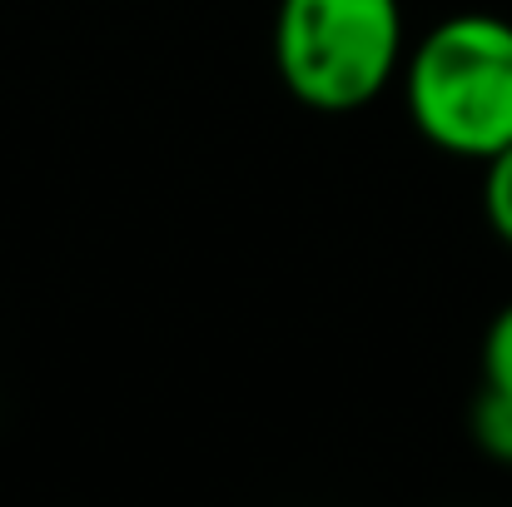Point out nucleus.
Returning a JSON list of instances; mask_svg holds the SVG:
<instances>
[{"label": "nucleus", "instance_id": "5", "mask_svg": "<svg viewBox=\"0 0 512 507\" xmlns=\"http://www.w3.org/2000/svg\"><path fill=\"white\" fill-rule=\"evenodd\" d=\"M483 383L512 393V304L498 309V319L483 334Z\"/></svg>", "mask_w": 512, "mask_h": 507}, {"label": "nucleus", "instance_id": "1", "mask_svg": "<svg viewBox=\"0 0 512 507\" xmlns=\"http://www.w3.org/2000/svg\"><path fill=\"white\" fill-rule=\"evenodd\" d=\"M403 95L418 135L458 160H493L512 145V20L448 15L403 65Z\"/></svg>", "mask_w": 512, "mask_h": 507}, {"label": "nucleus", "instance_id": "3", "mask_svg": "<svg viewBox=\"0 0 512 507\" xmlns=\"http://www.w3.org/2000/svg\"><path fill=\"white\" fill-rule=\"evenodd\" d=\"M468 423H473V443H478L488 458L512 463V393L483 383V393L473 398V418H468Z\"/></svg>", "mask_w": 512, "mask_h": 507}, {"label": "nucleus", "instance_id": "2", "mask_svg": "<svg viewBox=\"0 0 512 507\" xmlns=\"http://www.w3.org/2000/svg\"><path fill=\"white\" fill-rule=\"evenodd\" d=\"M274 65L284 90L324 115L373 105L403 70L398 0H279Z\"/></svg>", "mask_w": 512, "mask_h": 507}, {"label": "nucleus", "instance_id": "4", "mask_svg": "<svg viewBox=\"0 0 512 507\" xmlns=\"http://www.w3.org/2000/svg\"><path fill=\"white\" fill-rule=\"evenodd\" d=\"M483 214L493 234L512 249V145L498 150L493 160H483Z\"/></svg>", "mask_w": 512, "mask_h": 507}]
</instances>
